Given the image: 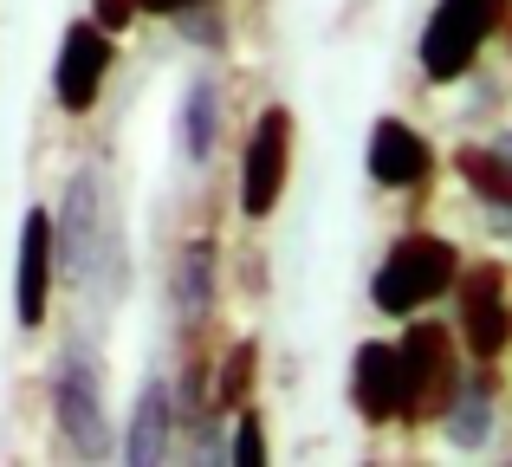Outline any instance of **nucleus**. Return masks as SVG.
<instances>
[{
	"label": "nucleus",
	"instance_id": "obj_14",
	"mask_svg": "<svg viewBox=\"0 0 512 467\" xmlns=\"http://www.w3.org/2000/svg\"><path fill=\"white\" fill-rule=\"evenodd\" d=\"M175 137H182L188 163H208L214 156V137H221V91H214L208 78H195V85L182 91V124H175Z\"/></svg>",
	"mask_w": 512,
	"mask_h": 467
},
{
	"label": "nucleus",
	"instance_id": "obj_7",
	"mask_svg": "<svg viewBox=\"0 0 512 467\" xmlns=\"http://www.w3.org/2000/svg\"><path fill=\"white\" fill-rule=\"evenodd\" d=\"M111 33H104L98 20H72L59 39V72H52V98H59V111L85 117L91 104H98L104 78H111Z\"/></svg>",
	"mask_w": 512,
	"mask_h": 467
},
{
	"label": "nucleus",
	"instance_id": "obj_15",
	"mask_svg": "<svg viewBox=\"0 0 512 467\" xmlns=\"http://www.w3.org/2000/svg\"><path fill=\"white\" fill-rule=\"evenodd\" d=\"M441 416H448V442L454 448H480L493 435V390H487V383H461Z\"/></svg>",
	"mask_w": 512,
	"mask_h": 467
},
{
	"label": "nucleus",
	"instance_id": "obj_17",
	"mask_svg": "<svg viewBox=\"0 0 512 467\" xmlns=\"http://www.w3.org/2000/svg\"><path fill=\"white\" fill-rule=\"evenodd\" d=\"M175 305L195 312V318L214 305V253L208 247H188L182 253V266H175Z\"/></svg>",
	"mask_w": 512,
	"mask_h": 467
},
{
	"label": "nucleus",
	"instance_id": "obj_2",
	"mask_svg": "<svg viewBox=\"0 0 512 467\" xmlns=\"http://www.w3.org/2000/svg\"><path fill=\"white\" fill-rule=\"evenodd\" d=\"M402 357V422H435L461 390V357H454V331L435 318H415L396 344Z\"/></svg>",
	"mask_w": 512,
	"mask_h": 467
},
{
	"label": "nucleus",
	"instance_id": "obj_4",
	"mask_svg": "<svg viewBox=\"0 0 512 467\" xmlns=\"http://www.w3.org/2000/svg\"><path fill=\"white\" fill-rule=\"evenodd\" d=\"M286 176H292V111L286 104H266L253 117L247 156H240V215L266 221L279 208V195H286Z\"/></svg>",
	"mask_w": 512,
	"mask_h": 467
},
{
	"label": "nucleus",
	"instance_id": "obj_19",
	"mask_svg": "<svg viewBox=\"0 0 512 467\" xmlns=\"http://www.w3.org/2000/svg\"><path fill=\"white\" fill-rule=\"evenodd\" d=\"M137 13H143L137 0H91V20H98V26H104V33H111V39L124 33V26L137 20Z\"/></svg>",
	"mask_w": 512,
	"mask_h": 467
},
{
	"label": "nucleus",
	"instance_id": "obj_12",
	"mask_svg": "<svg viewBox=\"0 0 512 467\" xmlns=\"http://www.w3.org/2000/svg\"><path fill=\"white\" fill-rule=\"evenodd\" d=\"M175 442V403H169V383L150 377L137 390V409H130V435H124V461L130 467H163Z\"/></svg>",
	"mask_w": 512,
	"mask_h": 467
},
{
	"label": "nucleus",
	"instance_id": "obj_6",
	"mask_svg": "<svg viewBox=\"0 0 512 467\" xmlns=\"http://www.w3.org/2000/svg\"><path fill=\"white\" fill-rule=\"evenodd\" d=\"M493 33H500V26H493L487 13L461 7V0H441L435 20L422 26V72H428V85H454V78H467L474 59H480V46H487Z\"/></svg>",
	"mask_w": 512,
	"mask_h": 467
},
{
	"label": "nucleus",
	"instance_id": "obj_11",
	"mask_svg": "<svg viewBox=\"0 0 512 467\" xmlns=\"http://www.w3.org/2000/svg\"><path fill=\"white\" fill-rule=\"evenodd\" d=\"M428 169H435V150H428L422 130H409L402 117H383L370 130V182L376 189H422Z\"/></svg>",
	"mask_w": 512,
	"mask_h": 467
},
{
	"label": "nucleus",
	"instance_id": "obj_3",
	"mask_svg": "<svg viewBox=\"0 0 512 467\" xmlns=\"http://www.w3.org/2000/svg\"><path fill=\"white\" fill-rule=\"evenodd\" d=\"M52 409H59V429L72 442V455L104 461L111 455V422H104V377L78 344H65L59 370H52Z\"/></svg>",
	"mask_w": 512,
	"mask_h": 467
},
{
	"label": "nucleus",
	"instance_id": "obj_9",
	"mask_svg": "<svg viewBox=\"0 0 512 467\" xmlns=\"http://www.w3.org/2000/svg\"><path fill=\"white\" fill-rule=\"evenodd\" d=\"M350 403H357V416L370 422V429L402 422V357H396V344H383V338L357 344V357H350Z\"/></svg>",
	"mask_w": 512,
	"mask_h": 467
},
{
	"label": "nucleus",
	"instance_id": "obj_1",
	"mask_svg": "<svg viewBox=\"0 0 512 467\" xmlns=\"http://www.w3.org/2000/svg\"><path fill=\"white\" fill-rule=\"evenodd\" d=\"M454 273H461L454 240H441V234H402L396 247L383 253V266H376L370 299H376V312L409 318V312H422L428 299H441V292L454 286Z\"/></svg>",
	"mask_w": 512,
	"mask_h": 467
},
{
	"label": "nucleus",
	"instance_id": "obj_8",
	"mask_svg": "<svg viewBox=\"0 0 512 467\" xmlns=\"http://www.w3.org/2000/svg\"><path fill=\"white\" fill-rule=\"evenodd\" d=\"M98 228H104V182H98V169H78L65 182V215L52 221V247H59L72 279L98 273Z\"/></svg>",
	"mask_w": 512,
	"mask_h": 467
},
{
	"label": "nucleus",
	"instance_id": "obj_21",
	"mask_svg": "<svg viewBox=\"0 0 512 467\" xmlns=\"http://www.w3.org/2000/svg\"><path fill=\"white\" fill-rule=\"evenodd\" d=\"M500 26H506V39H512V0H506V20H500Z\"/></svg>",
	"mask_w": 512,
	"mask_h": 467
},
{
	"label": "nucleus",
	"instance_id": "obj_20",
	"mask_svg": "<svg viewBox=\"0 0 512 467\" xmlns=\"http://www.w3.org/2000/svg\"><path fill=\"white\" fill-rule=\"evenodd\" d=\"M143 13H182V7H201V0H137Z\"/></svg>",
	"mask_w": 512,
	"mask_h": 467
},
{
	"label": "nucleus",
	"instance_id": "obj_5",
	"mask_svg": "<svg viewBox=\"0 0 512 467\" xmlns=\"http://www.w3.org/2000/svg\"><path fill=\"white\" fill-rule=\"evenodd\" d=\"M454 305H461V338L467 351L480 357V364H493V357L506 351L512 338V299H506V266L500 260H480V266H461L454 273Z\"/></svg>",
	"mask_w": 512,
	"mask_h": 467
},
{
	"label": "nucleus",
	"instance_id": "obj_13",
	"mask_svg": "<svg viewBox=\"0 0 512 467\" xmlns=\"http://www.w3.org/2000/svg\"><path fill=\"white\" fill-rule=\"evenodd\" d=\"M454 169L461 182L480 195L487 208H500V228L512 221V150H487V143H461L454 150Z\"/></svg>",
	"mask_w": 512,
	"mask_h": 467
},
{
	"label": "nucleus",
	"instance_id": "obj_18",
	"mask_svg": "<svg viewBox=\"0 0 512 467\" xmlns=\"http://www.w3.org/2000/svg\"><path fill=\"white\" fill-rule=\"evenodd\" d=\"M234 467H266V422H260V409L247 403V416H240V429H234Z\"/></svg>",
	"mask_w": 512,
	"mask_h": 467
},
{
	"label": "nucleus",
	"instance_id": "obj_10",
	"mask_svg": "<svg viewBox=\"0 0 512 467\" xmlns=\"http://www.w3.org/2000/svg\"><path fill=\"white\" fill-rule=\"evenodd\" d=\"M52 279H59L52 215H46V208H26V221H20V279H13V299H20V325H26V331H39V325H46Z\"/></svg>",
	"mask_w": 512,
	"mask_h": 467
},
{
	"label": "nucleus",
	"instance_id": "obj_16",
	"mask_svg": "<svg viewBox=\"0 0 512 467\" xmlns=\"http://www.w3.org/2000/svg\"><path fill=\"white\" fill-rule=\"evenodd\" d=\"M253 383H260V344L240 338L234 351H227V364H221L214 403H221V409H247V403H253Z\"/></svg>",
	"mask_w": 512,
	"mask_h": 467
}]
</instances>
